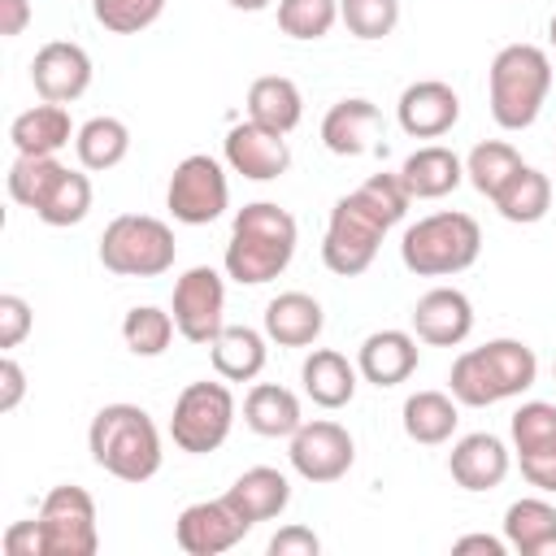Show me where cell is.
Listing matches in <instances>:
<instances>
[{"mask_svg":"<svg viewBox=\"0 0 556 556\" xmlns=\"http://www.w3.org/2000/svg\"><path fill=\"white\" fill-rule=\"evenodd\" d=\"M552 91V56L539 43H508L486 70L491 117L504 130H530Z\"/></svg>","mask_w":556,"mask_h":556,"instance_id":"obj_5","label":"cell"},{"mask_svg":"<svg viewBox=\"0 0 556 556\" xmlns=\"http://www.w3.org/2000/svg\"><path fill=\"white\" fill-rule=\"evenodd\" d=\"M174 326L187 343H213L217 330L226 326V282L213 265H191L178 282H174V300H169Z\"/></svg>","mask_w":556,"mask_h":556,"instance_id":"obj_12","label":"cell"},{"mask_svg":"<svg viewBox=\"0 0 556 556\" xmlns=\"http://www.w3.org/2000/svg\"><path fill=\"white\" fill-rule=\"evenodd\" d=\"M339 22V0H278V30L291 39H326Z\"/></svg>","mask_w":556,"mask_h":556,"instance_id":"obj_37","label":"cell"},{"mask_svg":"<svg viewBox=\"0 0 556 556\" xmlns=\"http://www.w3.org/2000/svg\"><path fill=\"white\" fill-rule=\"evenodd\" d=\"M252 526L230 508V500H195L178 513L174 521V539L187 556H222L230 552Z\"/></svg>","mask_w":556,"mask_h":556,"instance_id":"obj_15","label":"cell"},{"mask_svg":"<svg viewBox=\"0 0 556 556\" xmlns=\"http://www.w3.org/2000/svg\"><path fill=\"white\" fill-rule=\"evenodd\" d=\"M400 182L408 187L413 200H443L465 182V161L443 143H426L404 156Z\"/></svg>","mask_w":556,"mask_h":556,"instance_id":"obj_23","label":"cell"},{"mask_svg":"<svg viewBox=\"0 0 556 556\" xmlns=\"http://www.w3.org/2000/svg\"><path fill=\"white\" fill-rule=\"evenodd\" d=\"M547 39H552V48H556V13H552V22H547Z\"/></svg>","mask_w":556,"mask_h":556,"instance_id":"obj_47","label":"cell"},{"mask_svg":"<svg viewBox=\"0 0 556 556\" xmlns=\"http://www.w3.org/2000/svg\"><path fill=\"white\" fill-rule=\"evenodd\" d=\"M491 204H495V213H500L504 222H513V226H534V222H543L547 208H552V178H547L543 169H534V165H521V169L500 187V195H495Z\"/></svg>","mask_w":556,"mask_h":556,"instance_id":"obj_33","label":"cell"},{"mask_svg":"<svg viewBox=\"0 0 556 556\" xmlns=\"http://www.w3.org/2000/svg\"><path fill=\"white\" fill-rule=\"evenodd\" d=\"M317 552H321V539L308 526H282L269 539V556H317Z\"/></svg>","mask_w":556,"mask_h":556,"instance_id":"obj_42","label":"cell"},{"mask_svg":"<svg viewBox=\"0 0 556 556\" xmlns=\"http://www.w3.org/2000/svg\"><path fill=\"white\" fill-rule=\"evenodd\" d=\"M22 395H26V374H22V365L4 352V356H0V413H13V408L22 404Z\"/></svg>","mask_w":556,"mask_h":556,"instance_id":"obj_43","label":"cell"},{"mask_svg":"<svg viewBox=\"0 0 556 556\" xmlns=\"http://www.w3.org/2000/svg\"><path fill=\"white\" fill-rule=\"evenodd\" d=\"M226 500H230V508H235L248 526L274 521V517L291 504V482H287V473L274 469V465H252V469H243V473L230 482Z\"/></svg>","mask_w":556,"mask_h":556,"instance_id":"obj_24","label":"cell"},{"mask_svg":"<svg viewBox=\"0 0 556 556\" xmlns=\"http://www.w3.org/2000/svg\"><path fill=\"white\" fill-rule=\"evenodd\" d=\"M230 9H243V13H261V9H269V0H226Z\"/></svg>","mask_w":556,"mask_h":556,"instance_id":"obj_46","label":"cell"},{"mask_svg":"<svg viewBox=\"0 0 556 556\" xmlns=\"http://www.w3.org/2000/svg\"><path fill=\"white\" fill-rule=\"evenodd\" d=\"M30 326H35L30 304H26L22 295L4 291V295H0V348H4V352H13V348L30 334Z\"/></svg>","mask_w":556,"mask_h":556,"instance_id":"obj_40","label":"cell"},{"mask_svg":"<svg viewBox=\"0 0 556 556\" xmlns=\"http://www.w3.org/2000/svg\"><path fill=\"white\" fill-rule=\"evenodd\" d=\"M265 343H269L265 330H252V326H222L217 339L208 343V356H213L217 378H226V382H252V378L265 369V356H269Z\"/></svg>","mask_w":556,"mask_h":556,"instance_id":"obj_29","label":"cell"},{"mask_svg":"<svg viewBox=\"0 0 556 556\" xmlns=\"http://www.w3.org/2000/svg\"><path fill=\"white\" fill-rule=\"evenodd\" d=\"M248 117L278 135H291L304 117V96L287 74H265L248 87Z\"/></svg>","mask_w":556,"mask_h":556,"instance_id":"obj_32","label":"cell"},{"mask_svg":"<svg viewBox=\"0 0 556 556\" xmlns=\"http://www.w3.org/2000/svg\"><path fill=\"white\" fill-rule=\"evenodd\" d=\"M174 230L148 213H122L100 235V265L122 278H156L174 269Z\"/></svg>","mask_w":556,"mask_h":556,"instance_id":"obj_8","label":"cell"},{"mask_svg":"<svg viewBox=\"0 0 556 556\" xmlns=\"http://www.w3.org/2000/svg\"><path fill=\"white\" fill-rule=\"evenodd\" d=\"M74 152H78V165H83V169L104 174V169H113V165L126 161V152H130V130H126L122 117H109V113H104V117H91V122L78 126Z\"/></svg>","mask_w":556,"mask_h":556,"instance_id":"obj_34","label":"cell"},{"mask_svg":"<svg viewBox=\"0 0 556 556\" xmlns=\"http://www.w3.org/2000/svg\"><path fill=\"white\" fill-rule=\"evenodd\" d=\"M39 526H43L48 556H96V547H100L96 500L74 482H61L43 495Z\"/></svg>","mask_w":556,"mask_h":556,"instance_id":"obj_11","label":"cell"},{"mask_svg":"<svg viewBox=\"0 0 556 556\" xmlns=\"http://www.w3.org/2000/svg\"><path fill=\"white\" fill-rule=\"evenodd\" d=\"M222 152H226V165L252 182H274L287 174L291 165V148H287V135L261 126V122H235L222 139Z\"/></svg>","mask_w":556,"mask_h":556,"instance_id":"obj_16","label":"cell"},{"mask_svg":"<svg viewBox=\"0 0 556 556\" xmlns=\"http://www.w3.org/2000/svg\"><path fill=\"white\" fill-rule=\"evenodd\" d=\"M9 195L43 226H78L91 213V178L56 156H22L9 165Z\"/></svg>","mask_w":556,"mask_h":556,"instance_id":"obj_6","label":"cell"},{"mask_svg":"<svg viewBox=\"0 0 556 556\" xmlns=\"http://www.w3.org/2000/svg\"><path fill=\"white\" fill-rule=\"evenodd\" d=\"M513 469V452L500 434L491 430H473L460 434L447 452V473L456 478V486L465 491H495Z\"/></svg>","mask_w":556,"mask_h":556,"instance_id":"obj_19","label":"cell"},{"mask_svg":"<svg viewBox=\"0 0 556 556\" xmlns=\"http://www.w3.org/2000/svg\"><path fill=\"white\" fill-rule=\"evenodd\" d=\"M417 361H421V348H417V334H408V330H374V334H365V343L356 352L361 378L374 382L378 391L408 382L417 374Z\"/></svg>","mask_w":556,"mask_h":556,"instance_id":"obj_21","label":"cell"},{"mask_svg":"<svg viewBox=\"0 0 556 556\" xmlns=\"http://www.w3.org/2000/svg\"><path fill=\"white\" fill-rule=\"evenodd\" d=\"M400 421H404V434L413 443L439 447L456 434L460 408H456V395H447V391H413L400 408Z\"/></svg>","mask_w":556,"mask_h":556,"instance_id":"obj_31","label":"cell"},{"mask_svg":"<svg viewBox=\"0 0 556 556\" xmlns=\"http://www.w3.org/2000/svg\"><path fill=\"white\" fill-rule=\"evenodd\" d=\"M382 130V109L365 96H348L339 104H330V113L321 117V143L334 156H361L374 148Z\"/></svg>","mask_w":556,"mask_h":556,"instance_id":"obj_22","label":"cell"},{"mask_svg":"<svg viewBox=\"0 0 556 556\" xmlns=\"http://www.w3.org/2000/svg\"><path fill=\"white\" fill-rule=\"evenodd\" d=\"M291 469L304 478V482H317V486H326V482H339L348 469H352V460H356V443H352V434L339 426V421H304L295 434H291Z\"/></svg>","mask_w":556,"mask_h":556,"instance_id":"obj_14","label":"cell"},{"mask_svg":"<svg viewBox=\"0 0 556 556\" xmlns=\"http://www.w3.org/2000/svg\"><path fill=\"white\" fill-rule=\"evenodd\" d=\"M30 83L35 96L48 104H74L87 87H91V56L87 48L70 43V39H52L35 52L30 61Z\"/></svg>","mask_w":556,"mask_h":556,"instance_id":"obj_17","label":"cell"},{"mask_svg":"<svg viewBox=\"0 0 556 556\" xmlns=\"http://www.w3.org/2000/svg\"><path fill=\"white\" fill-rule=\"evenodd\" d=\"M235 426V395L222 382H187L174 400V417H169V439L178 452L191 456H208L230 439Z\"/></svg>","mask_w":556,"mask_h":556,"instance_id":"obj_9","label":"cell"},{"mask_svg":"<svg viewBox=\"0 0 556 556\" xmlns=\"http://www.w3.org/2000/svg\"><path fill=\"white\" fill-rule=\"evenodd\" d=\"M74 135L78 130H74L65 104H48V100L26 109V113H17L13 126H9V139H13V148L22 156H56Z\"/></svg>","mask_w":556,"mask_h":556,"instance_id":"obj_28","label":"cell"},{"mask_svg":"<svg viewBox=\"0 0 556 556\" xmlns=\"http://www.w3.org/2000/svg\"><path fill=\"white\" fill-rule=\"evenodd\" d=\"M87 452L91 460L122 478V482H148L161 469V430L139 404H104L87 426Z\"/></svg>","mask_w":556,"mask_h":556,"instance_id":"obj_4","label":"cell"},{"mask_svg":"<svg viewBox=\"0 0 556 556\" xmlns=\"http://www.w3.org/2000/svg\"><path fill=\"white\" fill-rule=\"evenodd\" d=\"M513 452L521 465V478L539 486L543 495H556V404L547 400H526L513 421Z\"/></svg>","mask_w":556,"mask_h":556,"instance_id":"obj_13","label":"cell"},{"mask_svg":"<svg viewBox=\"0 0 556 556\" xmlns=\"http://www.w3.org/2000/svg\"><path fill=\"white\" fill-rule=\"evenodd\" d=\"M482 252V226L469 213L443 208L430 217H417L400 239V261L417 278H447L478 261Z\"/></svg>","mask_w":556,"mask_h":556,"instance_id":"obj_7","label":"cell"},{"mask_svg":"<svg viewBox=\"0 0 556 556\" xmlns=\"http://www.w3.org/2000/svg\"><path fill=\"white\" fill-rule=\"evenodd\" d=\"M413 195L400 182V174H369L356 191L339 195L326 222V239H321V261L330 274L339 278H356L374 265L382 235L404 222Z\"/></svg>","mask_w":556,"mask_h":556,"instance_id":"obj_1","label":"cell"},{"mask_svg":"<svg viewBox=\"0 0 556 556\" xmlns=\"http://www.w3.org/2000/svg\"><path fill=\"white\" fill-rule=\"evenodd\" d=\"M243 421L261 439H291L304 426V413H300L295 391H287L278 382H256L243 395Z\"/></svg>","mask_w":556,"mask_h":556,"instance_id":"obj_30","label":"cell"},{"mask_svg":"<svg viewBox=\"0 0 556 556\" xmlns=\"http://www.w3.org/2000/svg\"><path fill=\"white\" fill-rule=\"evenodd\" d=\"M539 378V356L530 343L521 339H486L482 348H469L452 361L447 387L456 395V404L469 408H486L500 400H513L521 391H530Z\"/></svg>","mask_w":556,"mask_h":556,"instance_id":"obj_3","label":"cell"},{"mask_svg":"<svg viewBox=\"0 0 556 556\" xmlns=\"http://www.w3.org/2000/svg\"><path fill=\"white\" fill-rule=\"evenodd\" d=\"M339 22L365 43L387 39L400 26V0H339Z\"/></svg>","mask_w":556,"mask_h":556,"instance_id":"obj_38","label":"cell"},{"mask_svg":"<svg viewBox=\"0 0 556 556\" xmlns=\"http://www.w3.org/2000/svg\"><path fill=\"white\" fill-rule=\"evenodd\" d=\"M300 382H304V395L317 408H343L356 395L361 369L343 352H334V348H313L304 356V365H300Z\"/></svg>","mask_w":556,"mask_h":556,"instance_id":"obj_25","label":"cell"},{"mask_svg":"<svg viewBox=\"0 0 556 556\" xmlns=\"http://www.w3.org/2000/svg\"><path fill=\"white\" fill-rule=\"evenodd\" d=\"M30 26V0H0V35L17 39Z\"/></svg>","mask_w":556,"mask_h":556,"instance_id":"obj_44","label":"cell"},{"mask_svg":"<svg viewBox=\"0 0 556 556\" xmlns=\"http://www.w3.org/2000/svg\"><path fill=\"white\" fill-rule=\"evenodd\" d=\"M504 539L517 556H556V508L539 495H521L504 508Z\"/></svg>","mask_w":556,"mask_h":556,"instance_id":"obj_27","label":"cell"},{"mask_svg":"<svg viewBox=\"0 0 556 556\" xmlns=\"http://www.w3.org/2000/svg\"><path fill=\"white\" fill-rule=\"evenodd\" d=\"M452 552H456V556H465V552H482V556H508V539H495V534H460V539L452 543Z\"/></svg>","mask_w":556,"mask_h":556,"instance_id":"obj_45","label":"cell"},{"mask_svg":"<svg viewBox=\"0 0 556 556\" xmlns=\"http://www.w3.org/2000/svg\"><path fill=\"white\" fill-rule=\"evenodd\" d=\"M174 313L156 308V304H135L126 317H122V339L135 356H161L174 339Z\"/></svg>","mask_w":556,"mask_h":556,"instance_id":"obj_36","label":"cell"},{"mask_svg":"<svg viewBox=\"0 0 556 556\" xmlns=\"http://www.w3.org/2000/svg\"><path fill=\"white\" fill-rule=\"evenodd\" d=\"M552 378H556V365H552Z\"/></svg>","mask_w":556,"mask_h":556,"instance_id":"obj_48","label":"cell"},{"mask_svg":"<svg viewBox=\"0 0 556 556\" xmlns=\"http://www.w3.org/2000/svg\"><path fill=\"white\" fill-rule=\"evenodd\" d=\"M295 217L274 200H252L235 213L226 243V278L239 287H261L278 278L295 256Z\"/></svg>","mask_w":556,"mask_h":556,"instance_id":"obj_2","label":"cell"},{"mask_svg":"<svg viewBox=\"0 0 556 556\" xmlns=\"http://www.w3.org/2000/svg\"><path fill=\"white\" fill-rule=\"evenodd\" d=\"M4 556H48V543H43V526L39 517L35 521H13L4 530Z\"/></svg>","mask_w":556,"mask_h":556,"instance_id":"obj_41","label":"cell"},{"mask_svg":"<svg viewBox=\"0 0 556 556\" xmlns=\"http://www.w3.org/2000/svg\"><path fill=\"white\" fill-rule=\"evenodd\" d=\"M521 165H526V161H521V152H517L513 143H504V139H486V143H473V152L465 156V178L473 182L478 195L495 200L500 187H504Z\"/></svg>","mask_w":556,"mask_h":556,"instance_id":"obj_35","label":"cell"},{"mask_svg":"<svg viewBox=\"0 0 556 556\" xmlns=\"http://www.w3.org/2000/svg\"><path fill=\"white\" fill-rule=\"evenodd\" d=\"M326 326L321 304L308 291H282L265 304V334L278 348H308Z\"/></svg>","mask_w":556,"mask_h":556,"instance_id":"obj_26","label":"cell"},{"mask_svg":"<svg viewBox=\"0 0 556 556\" xmlns=\"http://www.w3.org/2000/svg\"><path fill=\"white\" fill-rule=\"evenodd\" d=\"M395 122L413 139H439L460 122V96L443 78H417L400 91Z\"/></svg>","mask_w":556,"mask_h":556,"instance_id":"obj_18","label":"cell"},{"mask_svg":"<svg viewBox=\"0 0 556 556\" xmlns=\"http://www.w3.org/2000/svg\"><path fill=\"white\" fill-rule=\"evenodd\" d=\"M165 204L174 213V222L182 226H208L226 213L230 204V182L222 161H213L208 152H191L174 165L169 187H165Z\"/></svg>","mask_w":556,"mask_h":556,"instance_id":"obj_10","label":"cell"},{"mask_svg":"<svg viewBox=\"0 0 556 556\" xmlns=\"http://www.w3.org/2000/svg\"><path fill=\"white\" fill-rule=\"evenodd\" d=\"M91 13L113 35H139L165 13V0H91Z\"/></svg>","mask_w":556,"mask_h":556,"instance_id":"obj_39","label":"cell"},{"mask_svg":"<svg viewBox=\"0 0 556 556\" xmlns=\"http://www.w3.org/2000/svg\"><path fill=\"white\" fill-rule=\"evenodd\" d=\"M473 330V304L456 287H430L413 304V334L430 348H456Z\"/></svg>","mask_w":556,"mask_h":556,"instance_id":"obj_20","label":"cell"}]
</instances>
